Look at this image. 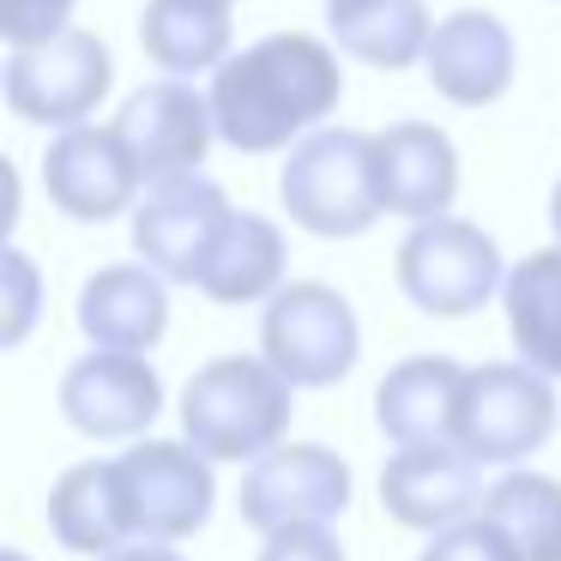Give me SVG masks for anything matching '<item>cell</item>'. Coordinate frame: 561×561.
<instances>
[{"mask_svg": "<svg viewBox=\"0 0 561 561\" xmlns=\"http://www.w3.org/2000/svg\"><path fill=\"white\" fill-rule=\"evenodd\" d=\"M224 224H230V199L218 182H206L199 170L170 175V182H151V194L134 206V248L170 284H199Z\"/></svg>", "mask_w": 561, "mask_h": 561, "instance_id": "obj_11", "label": "cell"}, {"mask_svg": "<svg viewBox=\"0 0 561 561\" xmlns=\"http://www.w3.org/2000/svg\"><path fill=\"white\" fill-rule=\"evenodd\" d=\"M49 531L61 537L73 556H115L122 543H134V519H127L122 471L115 459L73 465L61 483L49 489Z\"/></svg>", "mask_w": 561, "mask_h": 561, "instance_id": "obj_20", "label": "cell"}, {"mask_svg": "<svg viewBox=\"0 0 561 561\" xmlns=\"http://www.w3.org/2000/svg\"><path fill=\"white\" fill-rule=\"evenodd\" d=\"M507 284L501 248L489 230L465 218H423L399 242V290L435 320H465Z\"/></svg>", "mask_w": 561, "mask_h": 561, "instance_id": "obj_4", "label": "cell"}, {"mask_svg": "<svg viewBox=\"0 0 561 561\" xmlns=\"http://www.w3.org/2000/svg\"><path fill=\"white\" fill-rule=\"evenodd\" d=\"M211 115L230 151H284L314 134L344 98L339 55L308 31H272L211 73Z\"/></svg>", "mask_w": 561, "mask_h": 561, "instance_id": "obj_1", "label": "cell"}, {"mask_svg": "<svg viewBox=\"0 0 561 561\" xmlns=\"http://www.w3.org/2000/svg\"><path fill=\"white\" fill-rule=\"evenodd\" d=\"M556 428V392L549 375L519 363H483L465 375L459 392V423L453 440L471 453L477 465H519L525 453H537Z\"/></svg>", "mask_w": 561, "mask_h": 561, "instance_id": "obj_7", "label": "cell"}, {"mask_svg": "<svg viewBox=\"0 0 561 561\" xmlns=\"http://www.w3.org/2000/svg\"><path fill=\"white\" fill-rule=\"evenodd\" d=\"M110 85H115V61L98 31L67 25L43 43H13V55H7V103H13L19 122L37 127L91 122V110L110 98Z\"/></svg>", "mask_w": 561, "mask_h": 561, "instance_id": "obj_6", "label": "cell"}, {"mask_svg": "<svg viewBox=\"0 0 561 561\" xmlns=\"http://www.w3.org/2000/svg\"><path fill=\"white\" fill-rule=\"evenodd\" d=\"M122 471V495H127V519H134V537L146 543H175V537L199 531L211 519V459L194 447V440H146L115 459Z\"/></svg>", "mask_w": 561, "mask_h": 561, "instance_id": "obj_8", "label": "cell"}, {"mask_svg": "<svg viewBox=\"0 0 561 561\" xmlns=\"http://www.w3.org/2000/svg\"><path fill=\"white\" fill-rule=\"evenodd\" d=\"M0 278H7V327H0V344H19L31 332V320H37L43 278H37L25 248H7V254H0Z\"/></svg>", "mask_w": 561, "mask_h": 561, "instance_id": "obj_25", "label": "cell"}, {"mask_svg": "<svg viewBox=\"0 0 561 561\" xmlns=\"http://www.w3.org/2000/svg\"><path fill=\"white\" fill-rule=\"evenodd\" d=\"M290 380L266 356H218L182 392V435L211 465L266 459L290 435Z\"/></svg>", "mask_w": 561, "mask_h": 561, "instance_id": "obj_2", "label": "cell"}, {"mask_svg": "<svg viewBox=\"0 0 561 561\" xmlns=\"http://www.w3.org/2000/svg\"><path fill=\"white\" fill-rule=\"evenodd\" d=\"M423 73L447 103L483 110V103H495L513 85V31L495 13H483V7L447 13L435 25V37H428Z\"/></svg>", "mask_w": 561, "mask_h": 561, "instance_id": "obj_15", "label": "cell"}, {"mask_svg": "<svg viewBox=\"0 0 561 561\" xmlns=\"http://www.w3.org/2000/svg\"><path fill=\"white\" fill-rule=\"evenodd\" d=\"M465 375L453 356H411V363L387 368V380L375 387V416L399 447H423V440H453L459 423V392Z\"/></svg>", "mask_w": 561, "mask_h": 561, "instance_id": "obj_18", "label": "cell"}, {"mask_svg": "<svg viewBox=\"0 0 561 561\" xmlns=\"http://www.w3.org/2000/svg\"><path fill=\"white\" fill-rule=\"evenodd\" d=\"M260 351L290 387H339L363 356V332H356L351 302L332 284L302 278L266 296Z\"/></svg>", "mask_w": 561, "mask_h": 561, "instance_id": "obj_5", "label": "cell"}, {"mask_svg": "<svg viewBox=\"0 0 561 561\" xmlns=\"http://www.w3.org/2000/svg\"><path fill=\"white\" fill-rule=\"evenodd\" d=\"M139 49L163 73H218L230 61V0H146Z\"/></svg>", "mask_w": 561, "mask_h": 561, "instance_id": "obj_21", "label": "cell"}, {"mask_svg": "<svg viewBox=\"0 0 561 561\" xmlns=\"http://www.w3.org/2000/svg\"><path fill=\"white\" fill-rule=\"evenodd\" d=\"M115 134L127 139L139 175L151 182H170V175H194L206 163L211 139H218V115H211V98H199L187 79H151L115 115Z\"/></svg>", "mask_w": 561, "mask_h": 561, "instance_id": "obj_12", "label": "cell"}, {"mask_svg": "<svg viewBox=\"0 0 561 561\" xmlns=\"http://www.w3.org/2000/svg\"><path fill=\"white\" fill-rule=\"evenodd\" d=\"M43 187L49 199L79 224H110L122 211L139 206V175L134 151L115 127H91V122H73V127H55L49 151H43Z\"/></svg>", "mask_w": 561, "mask_h": 561, "instance_id": "obj_10", "label": "cell"}, {"mask_svg": "<svg viewBox=\"0 0 561 561\" xmlns=\"http://www.w3.org/2000/svg\"><path fill=\"white\" fill-rule=\"evenodd\" d=\"M61 411L91 440H139L163 411V380L146 351H91L61 375Z\"/></svg>", "mask_w": 561, "mask_h": 561, "instance_id": "obj_13", "label": "cell"}, {"mask_svg": "<svg viewBox=\"0 0 561 561\" xmlns=\"http://www.w3.org/2000/svg\"><path fill=\"white\" fill-rule=\"evenodd\" d=\"M73 0H0V31L7 43H43L55 31H67Z\"/></svg>", "mask_w": 561, "mask_h": 561, "instance_id": "obj_27", "label": "cell"}, {"mask_svg": "<svg viewBox=\"0 0 561 561\" xmlns=\"http://www.w3.org/2000/svg\"><path fill=\"white\" fill-rule=\"evenodd\" d=\"M501 302H507L513 351L549 380H561V248L525 254L501 284Z\"/></svg>", "mask_w": 561, "mask_h": 561, "instance_id": "obj_23", "label": "cell"}, {"mask_svg": "<svg viewBox=\"0 0 561 561\" xmlns=\"http://www.w3.org/2000/svg\"><path fill=\"white\" fill-rule=\"evenodd\" d=\"M549 224H556V236H561V182H556V194H549Z\"/></svg>", "mask_w": 561, "mask_h": 561, "instance_id": "obj_30", "label": "cell"}, {"mask_svg": "<svg viewBox=\"0 0 561 561\" xmlns=\"http://www.w3.org/2000/svg\"><path fill=\"white\" fill-rule=\"evenodd\" d=\"M423 561H519V556H513L507 537H501L489 519H459V525H447V531L428 537Z\"/></svg>", "mask_w": 561, "mask_h": 561, "instance_id": "obj_26", "label": "cell"}, {"mask_svg": "<svg viewBox=\"0 0 561 561\" xmlns=\"http://www.w3.org/2000/svg\"><path fill=\"white\" fill-rule=\"evenodd\" d=\"M375 170H380V206L392 218H440L459 199V151L428 122H392L375 134Z\"/></svg>", "mask_w": 561, "mask_h": 561, "instance_id": "obj_16", "label": "cell"}, {"mask_svg": "<svg viewBox=\"0 0 561 561\" xmlns=\"http://www.w3.org/2000/svg\"><path fill=\"white\" fill-rule=\"evenodd\" d=\"M483 519L519 561H561V483L543 471H507L483 495Z\"/></svg>", "mask_w": 561, "mask_h": 561, "instance_id": "obj_24", "label": "cell"}, {"mask_svg": "<svg viewBox=\"0 0 561 561\" xmlns=\"http://www.w3.org/2000/svg\"><path fill=\"white\" fill-rule=\"evenodd\" d=\"M483 501L477 483V459L459 440H423V447H399L380 471V507L411 531H447V525L471 519Z\"/></svg>", "mask_w": 561, "mask_h": 561, "instance_id": "obj_14", "label": "cell"}, {"mask_svg": "<svg viewBox=\"0 0 561 561\" xmlns=\"http://www.w3.org/2000/svg\"><path fill=\"white\" fill-rule=\"evenodd\" d=\"M7 561H25V556H7Z\"/></svg>", "mask_w": 561, "mask_h": 561, "instance_id": "obj_31", "label": "cell"}, {"mask_svg": "<svg viewBox=\"0 0 561 561\" xmlns=\"http://www.w3.org/2000/svg\"><path fill=\"white\" fill-rule=\"evenodd\" d=\"M327 31L351 61L399 73L428 55L435 19L423 0H327Z\"/></svg>", "mask_w": 561, "mask_h": 561, "instance_id": "obj_19", "label": "cell"}, {"mask_svg": "<svg viewBox=\"0 0 561 561\" xmlns=\"http://www.w3.org/2000/svg\"><path fill=\"white\" fill-rule=\"evenodd\" d=\"M194 290H206L211 302L224 308H242V302H260V296L284 290V236L272 218L260 211H230L218 248H211L206 272H199Z\"/></svg>", "mask_w": 561, "mask_h": 561, "instance_id": "obj_22", "label": "cell"}, {"mask_svg": "<svg viewBox=\"0 0 561 561\" xmlns=\"http://www.w3.org/2000/svg\"><path fill=\"white\" fill-rule=\"evenodd\" d=\"M278 199L290 224L327 242H351V236L375 230L380 206V170H375V134L356 127H314L290 146L278 175Z\"/></svg>", "mask_w": 561, "mask_h": 561, "instance_id": "obj_3", "label": "cell"}, {"mask_svg": "<svg viewBox=\"0 0 561 561\" xmlns=\"http://www.w3.org/2000/svg\"><path fill=\"white\" fill-rule=\"evenodd\" d=\"M260 561H344V543L327 525H290V531H272Z\"/></svg>", "mask_w": 561, "mask_h": 561, "instance_id": "obj_28", "label": "cell"}, {"mask_svg": "<svg viewBox=\"0 0 561 561\" xmlns=\"http://www.w3.org/2000/svg\"><path fill=\"white\" fill-rule=\"evenodd\" d=\"M170 327V290L158 266H103L79 290V332L103 351H151Z\"/></svg>", "mask_w": 561, "mask_h": 561, "instance_id": "obj_17", "label": "cell"}, {"mask_svg": "<svg viewBox=\"0 0 561 561\" xmlns=\"http://www.w3.org/2000/svg\"><path fill=\"white\" fill-rule=\"evenodd\" d=\"M242 519L254 531H290V525H332L351 507V465L332 447L296 440V447H272L266 459H254V471L242 477L236 495Z\"/></svg>", "mask_w": 561, "mask_h": 561, "instance_id": "obj_9", "label": "cell"}, {"mask_svg": "<svg viewBox=\"0 0 561 561\" xmlns=\"http://www.w3.org/2000/svg\"><path fill=\"white\" fill-rule=\"evenodd\" d=\"M103 561H182V556H175V549L170 543H146V537H139V543L134 549H115V556H103Z\"/></svg>", "mask_w": 561, "mask_h": 561, "instance_id": "obj_29", "label": "cell"}]
</instances>
